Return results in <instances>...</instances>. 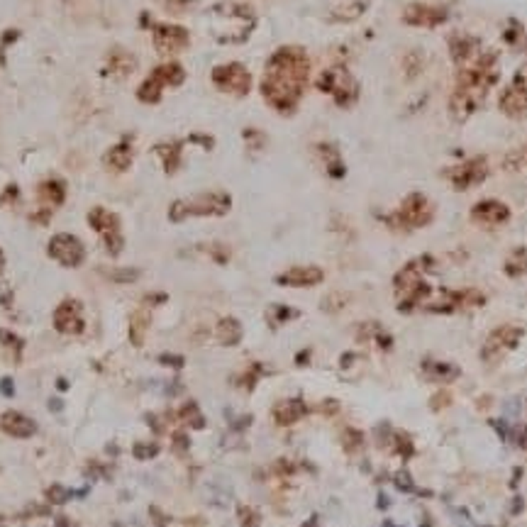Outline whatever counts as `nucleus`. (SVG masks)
Wrapping results in <instances>:
<instances>
[{"label": "nucleus", "instance_id": "obj_1", "mask_svg": "<svg viewBox=\"0 0 527 527\" xmlns=\"http://www.w3.org/2000/svg\"><path fill=\"white\" fill-rule=\"evenodd\" d=\"M311 83V56L301 44H283L264 64L261 98L283 118L296 115Z\"/></svg>", "mask_w": 527, "mask_h": 527}, {"label": "nucleus", "instance_id": "obj_2", "mask_svg": "<svg viewBox=\"0 0 527 527\" xmlns=\"http://www.w3.org/2000/svg\"><path fill=\"white\" fill-rule=\"evenodd\" d=\"M501 81V64H498V51L484 49L474 64L456 68L454 85H452L447 110L454 122H466L481 108L486 105L489 93Z\"/></svg>", "mask_w": 527, "mask_h": 527}, {"label": "nucleus", "instance_id": "obj_3", "mask_svg": "<svg viewBox=\"0 0 527 527\" xmlns=\"http://www.w3.org/2000/svg\"><path fill=\"white\" fill-rule=\"evenodd\" d=\"M210 34L220 44H244L256 30V10L242 0H222L210 8Z\"/></svg>", "mask_w": 527, "mask_h": 527}, {"label": "nucleus", "instance_id": "obj_4", "mask_svg": "<svg viewBox=\"0 0 527 527\" xmlns=\"http://www.w3.org/2000/svg\"><path fill=\"white\" fill-rule=\"evenodd\" d=\"M434 259L429 254H422L420 259L408 261L393 278V288L398 296V311L412 313L415 308H425V303L432 298L434 288L425 281V271L432 268Z\"/></svg>", "mask_w": 527, "mask_h": 527}, {"label": "nucleus", "instance_id": "obj_5", "mask_svg": "<svg viewBox=\"0 0 527 527\" xmlns=\"http://www.w3.org/2000/svg\"><path fill=\"white\" fill-rule=\"evenodd\" d=\"M315 88L332 98L340 110H352L362 98V83L349 71L347 64H332L323 68L315 78Z\"/></svg>", "mask_w": 527, "mask_h": 527}, {"label": "nucleus", "instance_id": "obj_6", "mask_svg": "<svg viewBox=\"0 0 527 527\" xmlns=\"http://www.w3.org/2000/svg\"><path fill=\"white\" fill-rule=\"evenodd\" d=\"M232 208V198L222 191L213 193H200L193 198H181L176 203H171L169 208V220L171 222H183L188 217H222L227 215Z\"/></svg>", "mask_w": 527, "mask_h": 527}, {"label": "nucleus", "instance_id": "obj_7", "mask_svg": "<svg viewBox=\"0 0 527 527\" xmlns=\"http://www.w3.org/2000/svg\"><path fill=\"white\" fill-rule=\"evenodd\" d=\"M432 220H434V205L429 203L425 193H417V191L408 193L403 198V203L398 205V210H393L391 215L383 217V222L395 232L420 230V227H427Z\"/></svg>", "mask_w": 527, "mask_h": 527}, {"label": "nucleus", "instance_id": "obj_8", "mask_svg": "<svg viewBox=\"0 0 527 527\" xmlns=\"http://www.w3.org/2000/svg\"><path fill=\"white\" fill-rule=\"evenodd\" d=\"M183 83H186V68L179 61H166L149 71V76L137 88V98L145 105H157L162 103L166 88H179Z\"/></svg>", "mask_w": 527, "mask_h": 527}, {"label": "nucleus", "instance_id": "obj_9", "mask_svg": "<svg viewBox=\"0 0 527 527\" xmlns=\"http://www.w3.org/2000/svg\"><path fill=\"white\" fill-rule=\"evenodd\" d=\"M210 83L215 85L220 93L232 95V98H247L251 93V71L239 61H227V64H217L210 71Z\"/></svg>", "mask_w": 527, "mask_h": 527}, {"label": "nucleus", "instance_id": "obj_10", "mask_svg": "<svg viewBox=\"0 0 527 527\" xmlns=\"http://www.w3.org/2000/svg\"><path fill=\"white\" fill-rule=\"evenodd\" d=\"M486 303V296L476 288H461V291H439L437 298H429L425 303L427 313L452 315L459 311H474Z\"/></svg>", "mask_w": 527, "mask_h": 527}, {"label": "nucleus", "instance_id": "obj_11", "mask_svg": "<svg viewBox=\"0 0 527 527\" xmlns=\"http://www.w3.org/2000/svg\"><path fill=\"white\" fill-rule=\"evenodd\" d=\"M489 174H491V166H489V159H486L484 154L471 157V159H464L461 164H456V166H452V169L444 171L447 181L452 183L454 191H469V188H474V186H481V183L489 179Z\"/></svg>", "mask_w": 527, "mask_h": 527}, {"label": "nucleus", "instance_id": "obj_12", "mask_svg": "<svg viewBox=\"0 0 527 527\" xmlns=\"http://www.w3.org/2000/svg\"><path fill=\"white\" fill-rule=\"evenodd\" d=\"M149 30H152L154 49L162 56H176L191 47V34L181 25H174V22H152Z\"/></svg>", "mask_w": 527, "mask_h": 527}, {"label": "nucleus", "instance_id": "obj_13", "mask_svg": "<svg viewBox=\"0 0 527 527\" xmlns=\"http://www.w3.org/2000/svg\"><path fill=\"white\" fill-rule=\"evenodd\" d=\"M523 335H525V330L518 328V325H501V328H496L489 337H486L484 349H481V359H484L486 364L501 362L508 352H513V349L520 345Z\"/></svg>", "mask_w": 527, "mask_h": 527}, {"label": "nucleus", "instance_id": "obj_14", "mask_svg": "<svg viewBox=\"0 0 527 527\" xmlns=\"http://www.w3.org/2000/svg\"><path fill=\"white\" fill-rule=\"evenodd\" d=\"M498 110L511 120L527 118V71H518L498 95Z\"/></svg>", "mask_w": 527, "mask_h": 527}, {"label": "nucleus", "instance_id": "obj_15", "mask_svg": "<svg viewBox=\"0 0 527 527\" xmlns=\"http://www.w3.org/2000/svg\"><path fill=\"white\" fill-rule=\"evenodd\" d=\"M400 20H403V25L417 27V30H437L449 20V10L444 5L432 3H408Z\"/></svg>", "mask_w": 527, "mask_h": 527}, {"label": "nucleus", "instance_id": "obj_16", "mask_svg": "<svg viewBox=\"0 0 527 527\" xmlns=\"http://www.w3.org/2000/svg\"><path fill=\"white\" fill-rule=\"evenodd\" d=\"M88 225L103 237L108 254L118 256L120 251H122L125 239H122V232H120V220L115 213H110V210H105V208H93L88 213Z\"/></svg>", "mask_w": 527, "mask_h": 527}, {"label": "nucleus", "instance_id": "obj_17", "mask_svg": "<svg viewBox=\"0 0 527 527\" xmlns=\"http://www.w3.org/2000/svg\"><path fill=\"white\" fill-rule=\"evenodd\" d=\"M447 51H449L452 64L456 68H464L479 59L481 51H484V42H481L479 37H474V34L452 32L449 37H447Z\"/></svg>", "mask_w": 527, "mask_h": 527}, {"label": "nucleus", "instance_id": "obj_18", "mask_svg": "<svg viewBox=\"0 0 527 527\" xmlns=\"http://www.w3.org/2000/svg\"><path fill=\"white\" fill-rule=\"evenodd\" d=\"M49 256L51 259H56L61 264V266H81L83 259H85V249H83V242L78 237H73V234H54V237L49 239Z\"/></svg>", "mask_w": 527, "mask_h": 527}, {"label": "nucleus", "instance_id": "obj_19", "mask_svg": "<svg viewBox=\"0 0 527 527\" xmlns=\"http://www.w3.org/2000/svg\"><path fill=\"white\" fill-rule=\"evenodd\" d=\"M469 217H471V222H476L479 227L494 230V227H501L511 220V208H508L503 200L486 198V200H479V203L474 205Z\"/></svg>", "mask_w": 527, "mask_h": 527}, {"label": "nucleus", "instance_id": "obj_20", "mask_svg": "<svg viewBox=\"0 0 527 527\" xmlns=\"http://www.w3.org/2000/svg\"><path fill=\"white\" fill-rule=\"evenodd\" d=\"M54 328L61 335H81L85 323H83V308L78 301H64L59 303V308L54 311Z\"/></svg>", "mask_w": 527, "mask_h": 527}, {"label": "nucleus", "instance_id": "obj_21", "mask_svg": "<svg viewBox=\"0 0 527 527\" xmlns=\"http://www.w3.org/2000/svg\"><path fill=\"white\" fill-rule=\"evenodd\" d=\"M325 271L320 266H293L286 268L283 273L276 276L278 286H288V288H311V286L323 283Z\"/></svg>", "mask_w": 527, "mask_h": 527}, {"label": "nucleus", "instance_id": "obj_22", "mask_svg": "<svg viewBox=\"0 0 527 527\" xmlns=\"http://www.w3.org/2000/svg\"><path fill=\"white\" fill-rule=\"evenodd\" d=\"M371 3L374 0H328V13L330 20L349 25V22H357L359 17L369 13Z\"/></svg>", "mask_w": 527, "mask_h": 527}, {"label": "nucleus", "instance_id": "obj_23", "mask_svg": "<svg viewBox=\"0 0 527 527\" xmlns=\"http://www.w3.org/2000/svg\"><path fill=\"white\" fill-rule=\"evenodd\" d=\"M103 162H105L108 169L118 171V174L127 171L130 166H132V162H135V137H132V135L120 137L118 145H113V147L105 152Z\"/></svg>", "mask_w": 527, "mask_h": 527}, {"label": "nucleus", "instance_id": "obj_24", "mask_svg": "<svg viewBox=\"0 0 527 527\" xmlns=\"http://www.w3.org/2000/svg\"><path fill=\"white\" fill-rule=\"evenodd\" d=\"M315 154H318V159L323 162V169L325 174L330 176V179H345L347 176V166L342 162V154L337 145H332V142H318L315 145Z\"/></svg>", "mask_w": 527, "mask_h": 527}, {"label": "nucleus", "instance_id": "obj_25", "mask_svg": "<svg viewBox=\"0 0 527 527\" xmlns=\"http://www.w3.org/2000/svg\"><path fill=\"white\" fill-rule=\"evenodd\" d=\"M105 71H108V76H113V78H127L130 73L137 71V56L122 47L110 49L105 59Z\"/></svg>", "mask_w": 527, "mask_h": 527}, {"label": "nucleus", "instance_id": "obj_26", "mask_svg": "<svg viewBox=\"0 0 527 527\" xmlns=\"http://www.w3.org/2000/svg\"><path fill=\"white\" fill-rule=\"evenodd\" d=\"M154 154H157L159 159H162V166L166 174H176L181 166V159H183V142L179 140H169V142H162V145L154 147Z\"/></svg>", "mask_w": 527, "mask_h": 527}, {"label": "nucleus", "instance_id": "obj_27", "mask_svg": "<svg viewBox=\"0 0 527 527\" xmlns=\"http://www.w3.org/2000/svg\"><path fill=\"white\" fill-rule=\"evenodd\" d=\"M0 427H3V432L13 434V437H30V434H34V429H37V425H34L30 417L15 410L5 412L3 420H0Z\"/></svg>", "mask_w": 527, "mask_h": 527}, {"label": "nucleus", "instance_id": "obj_28", "mask_svg": "<svg viewBox=\"0 0 527 527\" xmlns=\"http://www.w3.org/2000/svg\"><path fill=\"white\" fill-rule=\"evenodd\" d=\"M422 371L427 374V379L442 381V383H449L459 376V366L449 364V362H437V359H425V362H422Z\"/></svg>", "mask_w": 527, "mask_h": 527}, {"label": "nucleus", "instance_id": "obj_29", "mask_svg": "<svg viewBox=\"0 0 527 527\" xmlns=\"http://www.w3.org/2000/svg\"><path fill=\"white\" fill-rule=\"evenodd\" d=\"M215 337L222 347L239 345V340H242V325H239V320H234V318H222L215 328Z\"/></svg>", "mask_w": 527, "mask_h": 527}, {"label": "nucleus", "instance_id": "obj_30", "mask_svg": "<svg viewBox=\"0 0 527 527\" xmlns=\"http://www.w3.org/2000/svg\"><path fill=\"white\" fill-rule=\"evenodd\" d=\"M303 415H306V405L298 398L283 400V403H278L276 408H273V417H276L278 425H293V422L301 420Z\"/></svg>", "mask_w": 527, "mask_h": 527}, {"label": "nucleus", "instance_id": "obj_31", "mask_svg": "<svg viewBox=\"0 0 527 527\" xmlns=\"http://www.w3.org/2000/svg\"><path fill=\"white\" fill-rule=\"evenodd\" d=\"M39 198L49 205H61L66 198V183L61 179H47L39 183Z\"/></svg>", "mask_w": 527, "mask_h": 527}, {"label": "nucleus", "instance_id": "obj_32", "mask_svg": "<svg viewBox=\"0 0 527 527\" xmlns=\"http://www.w3.org/2000/svg\"><path fill=\"white\" fill-rule=\"evenodd\" d=\"M503 271L511 278H520L527 273V247H515L511 254H508L506 264H503Z\"/></svg>", "mask_w": 527, "mask_h": 527}, {"label": "nucleus", "instance_id": "obj_33", "mask_svg": "<svg viewBox=\"0 0 527 527\" xmlns=\"http://www.w3.org/2000/svg\"><path fill=\"white\" fill-rule=\"evenodd\" d=\"M503 169L511 171V174H525L527 171V145L513 149L503 159Z\"/></svg>", "mask_w": 527, "mask_h": 527}, {"label": "nucleus", "instance_id": "obj_34", "mask_svg": "<svg viewBox=\"0 0 527 527\" xmlns=\"http://www.w3.org/2000/svg\"><path fill=\"white\" fill-rule=\"evenodd\" d=\"M425 71V54L420 49H410L408 54L403 56V73L405 78H417Z\"/></svg>", "mask_w": 527, "mask_h": 527}, {"label": "nucleus", "instance_id": "obj_35", "mask_svg": "<svg viewBox=\"0 0 527 527\" xmlns=\"http://www.w3.org/2000/svg\"><path fill=\"white\" fill-rule=\"evenodd\" d=\"M149 325V315L145 311H140L137 315H132V323H130V340L135 347H140L145 342V332Z\"/></svg>", "mask_w": 527, "mask_h": 527}, {"label": "nucleus", "instance_id": "obj_36", "mask_svg": "<svg viewBox=\"0 0 527 527\" xmlns=\"http://www.w3.org/2000/svg\"><path fill=\"white\" fill-rule=\"evenodd\" d=\"M242 140H244V145H247L249 152H261V149L268 145L266 132L256 130V127H244L242 130Z\"/></svg>", "mask_w": 527, "mask_h": 527}, {"label": "nucleus", "instance_id": "obj_37", "mask_svg": "<svg viewBox=\"0 0 527 527\" xmlns=\"http://www.w3.org/2000/svg\"><path fill=\"white\" fill-rule=\"evenodd\" d=\"M298 313L296 308H288V306H271L268 308V313H266V318H268V323L273 325V328H278V325H283V323H288V320H293V318H298Z\"/></svg>", "mask_w": 527, "mask_h": 527}, {"label": "nucleus", "instance_id": "obj_38", "mask_svg": "<svg viewBox=\"0 0 527 527\" xmlns=\"http://www.w3.org/2000/svg\"><path fill=\"white\" fill-rule=\"evenodd\" d=\"M525 39V30H523V25H520L518 20H511L508 22V27L503 30V42L506 44H511V47H518L520 42Z\"/></svg>", "mask_w": 527, "mask_h": 527}, {"label": "nucleus", "instance_id": "obj_39", "mask_svg": "<svg viewBox=\"0 0 527 527\" xmlns=\"http://www.w3.org/2000/svg\"><path fill=\"white\" fill-rule=\"evenodd\" d=\"M347 301H349V296H345V293H332V296H328L323 301V311L337 313V311H342V308L347 306Z\"/></svg>", "mask_w": 527, "mask_h": 527}, {"label": "nucleus", "instance_id": "obj_40", "mask_svg": "<svg viewBox=\"0 0 527 527\" xmlns=\"http://www.w3.org/2000/svg\"><path fill=\"white\" fill-rule=\"evenodd\" d=\"M362 442H364V437H362V432H359V429H347V432H345L347 452H359V449H362Z\"/></svg>", "mask_w": 527, "mask_h": 527}, {"label": "nucleus", "instance_id": "obj_41", "mask_svg": "<svg viewBox=\"0 0 527 527\" xmlns=\"http://www.w3.org/2000/svg\"><path fill=\"white\" fill-rule=\"evenodd\" d=\"M393 439H395V444H398V452H400L403 456H410L412 452H415V447H412V439H410L405 432H395V434H393Z\"/></svg>", "mask_w": 527, "mask_h": 527}, {"label": "nucleus", "instance_id": "obj_42", "mask_svg": "<svg viewBox=\"0 0 527 527\" xmlns=\"http://www.w3.org/2000/svg\"><path fill=\"white\" fill-rule=\"evenodd\" d=\"M447 405H452V393H447V391L434 393V395H432V400H429V408H432L434 412H437V410H444Z\"/></svg>", "mask_w": 527, "mask_h": 527}, {"label": "nucleus", "instance_id": "obj_43", "mask_svg": "<svg viewBox=\"0 0 527 527\" xmlns=\"http://www.w3.org/2000/svg\"><path fill=\"white\" fill-rule=\"evenodd\" d=\"M188 142H193V145H200L203 149H208V152L215 147V140H213V137H210V135H203V132H193V135L188 137Z\"/></svg>", "mask_w": 527, "mask_h": 527}, {"label": "nucleus", "instance_id": "obj_44", "mask_svg": "<svg viewBox=\"0 0 527 527\" xmlns=\"http://www.w3.org/2000/svg\"><path fill=\"white\" fill-rule=\"evenodd\" d=\"M210 256L220 264H227L230 261V249H227L225 244H213V247H210Z\"/></svg>", "mask_w": 527, "mask_h": 527}, {"label": "nucleus", "instance_id": "obj_45", "mask_svg": "<svg viewBox=\"0 0 527 527\" xmlns=\"http://www.w3.org/2000/svg\"><path fill=\"white\" fill-rule=\"evenodd\" d=\"M17 37H20L17 30H8L3 34V42H0V64H5V49H8V44H13Z\"/></svg>", "mask_w": 527, "mask_h": 527}, {"label": "nucleus", "instance_id": "obj_46", "mask_svg": "<svg viewBox=\"0 0 527 527\" xmlns=\"http://www.w3.org/2000/svg\"><path fill=\"white\" fill-rule=\"evenodd\" d=\"M393 481H395V486H398L400 491H412V479H410L408 471H398Z\"/></svg>", "mask_w": 527, "mask_h": 527}, {"label": "nucleus", "instance_id": "obj_47", "mask_svg": "<svg viewBox=\"0 0 527 527\" xmlns=\"http://www.w3.org/2000/svg\"><path fill=\"white\" fill-rule=\"evenodd\" d=\"M137 276H140V271H137V268H122V271H113L110 273V278H115V281H135Z\"/></svg>", "mask_w": 527, "mask_h": 527}, {"label": "nucleus", "instance_id": "obj_48", "mask_svg": "<svg viewBox=\"0 0 527 527\" xmlns=\"http://www.w3.org/2000/svg\"><path fill=\"white\" fill-rule=\"evenodd\" d=\"M135 454L140 456V459H149V456L157 454V444H137Z\"/></svg>", "mask_w": 527, "mask_h": 527}, {"label": "nucleus", "instance_id": "obj_49", "mask_svg": "<svg viewBox=\"0 0 527 527\" xmlns=\"http://www.w3.org/2000/svg\"><path fill=\"white\" fill-rule=\"evenodd\" d=\"M162 364H169V366H174V369H181L183 366V359L181 357H169V354H164L162 359H159Z\"/></svg>", "mask_w": 527, "mask_h": 527}, {"label": "nucleus", "instance_id": "obj_50", "mask_svg": "<svg viewBox=\"0 0 527 527\" xmlns=\"http://www.w3.org/2000/svg\"><path fill=\"white\" fill-rule=\"evenodd\" d=\"M49 498H51V501H56V503H61V501H66L68 494H64V489H59V486H54V489L49 491Z\"/></svg>", "mask_w": 527, "mask_h": 527}, {"label": "nucleus", "instance_id": "obj_51", "mask_svg": "<svg viewBox=\"0 0 527 527\" xmlns=\"http://www.w3.org/2000/svg\"><path fill=\"white\" fill-rule=\"evenodd\" d=\"M0 393H3V395H8V398H10V395H15V386H13V381H10V379H3V381H0Z\"/></svg>", "mask_w": 527, "mask_h": 527}, {"label": "nucleus", "instance_id": "obj_52", "mask_svg": "<svg viewBox=\"0 0 527 527\" xmlns=\"http://www.w3.org/2000/svg\"><path fill=\"white\" fill-rule=\"evenodd\" d=\"M186 447H188V439L183 437V434L181 437H176V449H186Z\"/></svg>", "mask_w": 527, "mask_h": 527}, {"label": "nucleus", "instance_id": "obj_53", "mask_svg": "<svg viewBox=\"0 0 527 527\" xmlns=\"http://www.w3.org/2000/svg\"><path fill=\"white\" fill-rule=\"evenodd\" d=\"M308 359H311V352H301V357H298V364H306Z\"/></svg>", "mask_w": 527, "mask_h": 527}, {"label": "nucleus", "instance_id": "obj_54", "mask_svg": "<svg viewBox=\"0 0 527 527\" xmlns=\"http://www.w3.org/2000/svg\"><path fill=\"white\" fill-rule=\"evenodd\" d=\"M49 408H51V410H61V400H51Z\"/></svg>", "mask_w": 527, "mask_h": 527}, {"label": "nucleus", "instance_id": "obj_55", "mask_svg": "<svg viewBox=\"0 0 527 527\" xmlns=\"http://www.w3.org/2000/svg\"><path fill=\"white\" fill-rule=\"evenodd\" d=\"M520 444L527 449V429H523V434H520Z\"/></svg>", "mask_w": 527, "mask_h": 527}, {"label": "nucleus", "instance_id": "obj_56", "mask_svg": "<svg viewBox=\"0 0 527 527\" xmlns=\"http://www.w3.org/2000/svg\"><path fill=\"white\" fill-rule=\"evenodd\" d=\"M3 266H5V259H3V251H0V273H3Z\"/></svg>", "mask_w": 527, "mask_h": 527}]
</instances>
